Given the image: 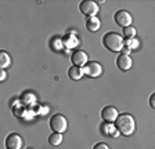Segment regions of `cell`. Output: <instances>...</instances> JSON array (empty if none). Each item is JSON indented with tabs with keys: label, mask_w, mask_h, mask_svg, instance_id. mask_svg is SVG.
Returning <instances> with one entry per match:
<instances>
[{
	"label": "cell",
	"mask_w": 155,
	"mask_h": 149,
	"mask_svg": "<svg viewBox=\"0 0 155 149\" xmlns=\"http://www.w3.org/2000/svg\"><path fill=\"white\" fill-rule=\"evenodd\" d=\"M0 80H2V81L6 80V72H4V71H2V74H0Z\"/></svg>",
	"instance_id": "7402d4cb"
},
{
	"label": "cell",
	"mask_w": 155,
	"mask_h": 149,
	"mask_svg": "<svg viewBox=\"0 0 155 149\" xmlns=\"http://www.w3.org/2000/svg\"><path fill=\"white\" fill-rule=\"evenodd\" d=\"M79 10L87 18H91V17H96V14L98 13V4L91 0H83L79 3Z\"/></svg>",
	"instance_id": "277c9868"
},
{
	"label": "cell",
	"mask_w": 155,
	"mask_h": 149,
	"mask_svg": "<svg viewBox=\"0 0 155 149\" xmlns=\"http://www.w3.org/2000/svg\"><path fill=\"white\" fill-rule=\"evenodd\" d=\"M114 20H115V22L123 29V28L132 26L133 18H132V15H130L129 11H126V10H118L115 13V15H114Z\"/></svg>",
	"instance_id": "8992f818"
},
{
	"label": "cell",
	"mask_w": 155,
	"mask_h": 149,
	"mask_svg": "<svg viewBox=\"0 0 155 149\" xmlns=\"http://www.w3.org/2000/svg\"><path fill=\"white\" fill-rule=\"evenodd\" d=\"M6 149H21L22 146V138L17 133H11L6 138Z\"/></svg>",
	"instance_id": "ba28073f"
},
{
	"label": "cell",
	"mask_w": 155,
	"mask_h": 149,
	"mask_svg": "<svg viewBox=\"0 0 155 149\" xmlns=\"http://www.w3.org/2000/svg\"><path fill=\"white\" fill-rule=\"evenodd\" d=\"M148 102H150V106H151L152 109H155V93H152V94L150 95Z\"/></svg>",
	"instance_id": "44dd1931"
},
{
	"label": "cell",
	"mask_w": 155,
	"mask_h": 149,
	"mask_svg": "<svg viewBox=\"0 0 155 149\" xmlns=\"http://www.w3.org/2000/svg\"><path fill=\"white\" fill-rule=\"evenodd\" d=\"M48 124H50V128H51L54 133H61L62 134L65 130L68 128V120H67V117L61 113L53 115V116L50 117Z\"/></svg>",
	"instance_id": "3957f363"
},
{
	"label": "cell",
	"mask_w": 155,
	"mask_h": 149,
	"mask_svg": "<svg viewBox=\"0 0 155 149\" xmlns=\"http://www.w3.org/2000/svg\"><path fill=\"white\" fill-rule=\"evenodd\" d=\"M101 133L107 137H114V138H116V137L119 135V131L116 130L115 124L114 123H107V122L104 124H101Z\"/></svg>",
	"instance_id": "8fae6325"
},
{
	"label": "cell",
	"mask_w": 155,
	"mask_h": 149,
	"mask_svg": "<svg viewBox=\"0 0 155 149\" xmlns=\"http://www.w3.org/2000/svg\"><path fill=\"white\" fill-rule=\"evenodd\" d=\"M123 36L126 39H134L136 36V29L133 26H127V28H123Z\"/></svg>",
	"instance_id": "e0dca14e"
},
{
	"label": "cell",
	"mask_w": 155,
	"mask_h": 149,
	"mask_svg": "<svg viewBox=\"0 0 155 149\" xmlns=\"http://www.w3.org/2000/svg\"><path fill=\"white\" fill-rule=\"evenodd\" d=\"M36 101V97L35 94H32V93H25V94L22 95V102L25 105H33Z\"/></svg>",
	"instance_id": "2e32d148"
},
{
	"label": "cell",
	"mask_w": 155,
	"mask_h": 149,
	"mask_svg": "<svg viewBox=\"0 0 155 149\" xmlns=\"http://www.w3.org/2000/svg\"><path fill=\"white\" fill-rule=\"evenodd\" d=\"M132 65H133L132 58H130V55H127V54H119V57L116 58V66L122 72L129 71V69L132 68Z\"/></svg>",
	"instance_id": "30bf717a"
},
{
	"label": "cell",
	"mask_w": 155,
	"mask_h": 149,
	"mask_svg": "<svg viewBox=\"0 0 155 149\" xmlns=\"http://www.w3.org/2000/svg\"><path fill=\"white\" fill-rule=\"evenodd\" d=\"M83 68H81V66H75V65H72L71 68L68 69V76H69V79H72V80H81L82 78H83Z\"/></svg>",
	"instance_id": "7c38bea8"
},
{
	"label": "cell",
	"mask_w": 155,
	"mask_h": 149,
	"mask_svg": "<svg viewBox=\"0 0 155 149\" xmlns=\"http://www.w3.org/2000/svg\"><path fill=\"white\" fill-rule=\"evenodd\" d=\"M62 142V134L61 133H53L48 137V144L51 146H58Z\"/></svg>",
	"instance_id": "5bb4252c"
},
{
	"label": "cell",
	"mask_w": 155,
	"mask_h": 149,
	"mask_svg": "<svg viewBox=\"0 0 155 149\" xmlns=\"http://www.w3.org/2000/svg\"><path fill=\"white\" fill-rule=\"evenodd\" d=\"M93 149H110V146L107 145V144H104V142H98L93 146Z\"/></svg>",
	"instance_id": "ffe728a7"
},
{
	"label": "cell",
	"mask_w": 155,
	"mask_h": 149,
	"mask_svg": "<svg viewBox=\"0 0 155 149\" xmlns=\"http://www.w3.org/2000/svg\"><path fill=\"white\" fill-rule=\"evenodd\" d=\"M26 149H33V148H26Z\"/></svg>",
	"instance_id": "603a6c76"
},
{
	"label": "cell",
	"mask_w": 155,
	"mask_h": 149,
	"mask_svg": "<svg viewBox=\"0 0 155 149\" xmlns=\"http://www.w3.org/2000/svg\"><path fill=\"white\" fill-rule=\"evenodd\" d=\"M71 61L75 66H84L87 64V54L83 51V50H75L71 54Z\"/></svg>",
	"instance_id": "9c48e42d"
},
{
	"label": "cell",
	"mask_w": 155,
	"mask_h": 149,
	"mask_svg": "<svg viewBox=\"0 0 155 149\" xmlns=\"http://www.w3.org/2000/svg\"><path fill=\"white\" fill-rule=\"evenodd\" d=\"M103 44L108 51L111 52H119L123 50L125 46V39L123 36L115 32H108L103 36Z\"/></svg>",
	"instance_id": "7a4b0ae2"
},
{
	"label": "cell",
	"mask_w": 155,
	"mask_h": 149,
	"mask_svg": "<svg viewBox=\"0 0 155 149\" xmlns=\"http://www.w3.org/2000/svg\"><path fill=\"white\" fill-rule=\"evenodd\" d=\"M118 116H119V113H118L116 108L111 106V105H107V106H104L101 109V117L107 123H115Z\"/></svg>",
	"instance_id": "52a82bcc"
},
{
	"label": "cell",
	"mask_w": 155,
	"mask_h": 149,
	"mask_svg": "<svg viewBox=\"0 0 155 149\" xmlns=\"http://www.w3.org/2000/svg\"><path fill=\"white\" fill-rule=\"evenodd\" d=\"M83 73L89 78H98L103 74V66L100 62L97 61H89L86 65L83 66Z\"/></svg>",
	"instance_id": "5b68a950"
},
{
	"label": "cell",
	"mask_w": 155,
	"mask_h": 149,
	"mask_svg": "<svg viewBox=\"0 0 155 149\" xmlns=\"http://www.w3.org/2000/svg\"><path fill=\"white\" fill-rule=\"evenodd\" d=\"M13 112L17 117H24V112H25V108H24L22 104H18L13 108Z\"/></svg>",
	"instance_id": "ac0fdd59"
},
{
	"label": "cell",
	"mask_w": 155,
	"mask_h": 149,
	"mask_svg": "<svg viewBox=\"0 0 155 149\" xmlns=\"http://www.w3.org/2000/svg\"><path fill=\"white\" fill-rule=\"evenodd\" d=\"M100 18H97V17H91V18H87L86 21V28L90 32H97V30L100 29Z\"/></svg>",
	"instance_id": "4fadbf2b"
},
{
	"label": "cell",
	"mask_w": 155,
	"mask_h": 149,
	"mask_svg": "<svg viewBox=\"0 0 155 149\" xmlns=\"http://www.w3.org/2000/svg\"><path fill=\"white\" fill-rule=\"evenodd\" d=\"M10 64H11L10 55L6 51H2L0 52V66H2V69H6L7 66H10Z\"/></svg>",
	"instance_id": "9a60e30c"
},
{
	"label": "cell",
	"mask_w": 155,
	"mask_h": 149,
	"mask_svg": "<svg viewBox=\"0 0 155 149\" xmlns=\"http://www.w3.org/2000/svg\"><path fill=\"white\" fill-rule=\"evenodd\" d=\"M125 47H129L130 50H134L137 47V42L133 39H126L125 40Z\"/></svg>",
	"instance_id": "d6986e66"
},
{
	"label": "cell",
	"mask_w": 155,
	"mask_h": 149,
	"mask_svg": "<svg viewBox=\"0 0 155 149\" xmlns=\"http://www.w3.org/2000/svg\"><path fill=\"white\" fill-rule=\"evenodd\" d=\"M115 127L116 130L119 131V134L125 137H129L134 133L136 130V122H134V117L129 113H122L118 116L115 122Z\"/></svg>",
	"instance_id": "6da1fadb"
}]
</instances>
